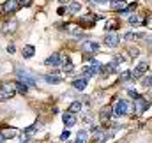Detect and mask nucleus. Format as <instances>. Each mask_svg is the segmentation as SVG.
I'll return each mask as SVG.
<instances>
[{"label":"nucleus","instance_id":"1","mask_svg":"<svg viewBox=\"0 0 152 143\" xmlns=\"http://www.w3.org/2000/svg\"><path fill=\"white\" fill-rule=\"evenodd\" d=\"M14 94H16L14 83H4L0 87V101H9L14 97Z\"/></svg>","mask_w":152,"mask_h":143},{"label":"nucleus","instance_id":"2","mask_svg":"<svg viewBox=\"0 0 152 143\" xmlns=\"http://www.w3.org/2000/svg\"><path fill=\"white\" fill-rule=\"evenodd\" d=\"M18 81H21V83H25V85H28V87H36V85H37L36 78H34L28 71H23V69H18Z\"/></svg>","mask_w":152,"mask_h":143},{"label":"nucleus","instance_id":"3","mask_svg":"<svg viewBox=\"0 0 152 143\" xmlns=\"http://www.w3.org/2000/svg\"><path fill=\"white\" fill-rule=\"evenodd\" d=\"M127 111H129L127 101H126V99H120V101H117V104H115V108H113V117L120 118V117L127 115Z\"/></svg>","mask_w":152,"mask_h":143},{"label":"nucleus","instance_id":"4","mask_svg":"<svg viewBox=\"0 0 152 143\" xmlns=\"http://www.w3.org/2000/svg\"><path fill=\"white\" fill-rule=\"evenodd\" d=\"M149 106H151V101H147L145 97H142V96H140V97H136V99H134V113H136V115H142V113H143Z\"/></svg>","mask_w":152,"mask_h":143},{"label":"nucleus","instance_id":"5","mask_svg":"<svg viewBox=\"0 0 152 143\" xmlns=\"http://www.w3.org/2000/svg\"><path fill=\"white\" fill-rule=\"evenodd\" d=\"M147 69H149V64H147V62H140V64L131 71V80H140V78L147 72Z\"/></svg>","mask_w":152,"mask_h":143},{"label":"nucleus","instance_id":"6","mask_svg":"<svg viewBox=\"0 0 152 143\" xmlns=\"http://www.w3.org/2000/svg\"><path fill=\"white\" fill-rule=\"evenodd\" d=\"M118 42H120V37H118V34H115V32H108L104 36V44L108 48H117Z\"/></svg>","mask_w":152,"mask_h":143},{"label":"nucleus","instance_id":"7","mask_svg":"<svg viewBox=\"0 0 152 143\" xmlns=\"http://www.w3.org/2000/svg\"><path fill=\"white\" fill-rule=\"evenodd\" d=\"M18 9H20V2H18V0H7V2H4V5H2V11L7 12V14H12V12H16Z\"/></svg>","mask_w":152,"mask_h":143},{"label":"nucleus","instance_id":"8","mask_svg":"<svg viewBox=\"0 0 152 143\" xmlns=\"http://www.w3.org/2000/svg\"><path fill=\"white\" fill-rule=\"evenodd\" d=\"M80 50H81L83 53H96V51L99 50V44H97L96 41H85V42L80 46Z\"/></svg>","mask_w":152,"mask_h":143},{"label":"nucleus","instance_id":"9","mask_svg":"<svg viewBox=\"0 0 152 143\" xmlns=\"http://www.w3.org/2000/svg\"><path fill=\"white\" fill-rule=\"evenodd\" d=\"M112 113H113V109H112L110 106H104L103 109H101V113H99V118H101V124H103V125H106V124L110 122V118L113 117Z\"/></svg>","mask_w":152,"mask_h":143},{"label":"nucleus","instance_id":"10","mask_svg":"<svg viewBox=\"0 0 152 143\" xmlns=\"http://www.w3.org/2000/svg\"><path fill=\"white\" fill-rule=\"evenodd\" d=\"M92 138L96 140V142H104L106 138H108V134L101 129V127H96V125H92Z\"/></svg>","mask_w":152,"mask_h":143},{"label":"nucleus","instance_id":"11","mask_svg":"<svg viewBox=\"0 0 152 143\" xmlns=\"http://www.w3.org/2000/svg\"><path fill=\"white\" fill-rule=\"evenodd\" d=\"M127 7V4H126V0H110V9L112 11H124Z\"/></svg>","mask_w":152,"mask_h":143},{"label":"nucleus","instance_id":"12","mask_svg":"<svg viewBox=\"0 0 152 143\" xmlns=\"http://www.w3.org/2000/svg\"><path fill=\"white\" fill-rule=\"evenodd\" d=\"M62 120H64L66 127H73V125L76 124V115L67 111V113H64V115H62Z\"/></svg>","mask_w":152,"mask_h":143},{"label":"nucleus","instance_id":"13","mask_svg":"<svg viewBox=\"0 0 152 143\" xmlns=\"http://www.w3.org/2000/svg\"><path fill=\"white\" fill-rule=\"evenodd\" d=\"M60 58H62L60 53H53L51 57H48V58L44 60V64H46V66H60Z\"/></svg>","mask_w":152,"mask_h":143},{"label":"nucleus","instance_id":"14","mask_svg":"<svg viewBox=\"0 0 152 143\" xmlns=\"http://www.w3.org/2000/svg\"><path fill=\"white\" fill-rule=\"evenodd\" d=\"M21 53H23V58H32L36 55V48L32 44H25L23 50H21Z\"/></svg>","mask_w":152,"mask_h":143},{"label":"nucleus","instance_id":"15","mask_svg":"<svg viewBox=\"0 0 152 143\" xmlns=\"http://www.w3.org/2000/svg\"><path fill=\"white\" fill-rule=\"evenodd\" d=\"M44 81L50 83V85H57V83L62 81V78H60L58 74H46V76H44Z\"/></svg>","mask_w":152,"mask_h":143},{"label":"nucleus","instance_id":"16","mask_svg":"<svg viewBox=\"0 0 152 143\" xmlns=\"http://www.w3.org/2000/svg\"><path fill=\"white\" fill-rule=\"evenodd\" d=\"M14 88H16V92L21 94V96H25V94L28 92V85H25V83H21V81H16V83H14Z\"/></svg>","mask_w":152,"mask_h":143},{"label":"nucleus","instance_id":"17","mask_svg":"<svg viewBox=\"0 0 152 143\" xmlns=\"http://www.w3.org/2000/svg\"><path fill=\"white\" fill-rule=\"evenodd\" d=\"M73 87H75V90H85V87H87V80L85 78H80V80H75L73 81Z\"/></svg>","mask_w":152,"mask_h":143},{"label":"nucleus","instance_id":"18","mask_svg":"<svg viewBox=\"0 0 152 143\" xmlns=\"http://www.w3.org/2000/svg\"><path fill=\"white\" fill-rule=\"evenodd\" d=\"M81 108H83V103H81V101H73L67 111H69V113H78V111H80Z\"/></svg>","mask_w":152,"mask_h":143},{"label":"nucleus","instance_id":"19","mask_svg":"<svg viewBox=\"0 0 152 143\" xmlns=\"http://www.w3.org/2000/svg\"><path fill=\"white\" fill-rule=\"evenodd\" d=\"M0 134L7 140V138H12V136H16V131L12 129V127H5V129H2L0 131Z\"/></svg>","mask_w":152,"mask_h":143},{"label":"nucleus","instance_id":"20","mask_svg":"<svg viewBox=\"0 0 152 143\" xmlns=\"http://www.w3.org/2000/svg\"><path fill=\"white\" fill-rule=\"evenodd\" d=\"M129 23H131V25H143L145 20L140 18V16H136V14H131V16H129Z\"/></svg>","mask_w":152,"mask_h":143},{"label":"nucleus","instance_id":"21","mask_svg":"<svg viewBox=\"0 0 152 143\" xmlns=\"http://www.w3.org/2000/svg\"><path fill=\"white\" fill-rule=\"evenodd\" d=\"M39 127H41V124H32L30 127H27V129L23 131V136H30V134H34Z\"/></svg>","mask_w":152,"mask_h":143},{"label":"nucleus","instance_id":"22","mask_svg":"<svg viewBox=\"0 0 152 143\" xmlns=\"http://www.w3.org/2000/svg\"><path fill=\"white\" fill-rule=\"evenodd\" d=\"M140 37H143L142 32H127V34L124 36V39H126V41H133V39H140Z\"/></svg>","mask_w":152,"mask_h":143},{"label":"nucleus","instance_id":"23","mask_svg":"<svg viewBox=\"0 0 152 143\" xmlns=\"http://www.w3.org/2000/svg\"><path fill=\"white\" fill-rule=\"evenodd\" d=\"M14 28H16V23L11 21V23H5V25L2 27V32H4V34H9V32H14Z\"/></svg>","mask_w":152,"mask_h":143},{"label":"nucleus","instance_id":"24","mask_svg":"<svg viewBox=\"0 0 152 143\" xmlns=\"http://www.w3.org/2000/svg\"><path fill=\"white\" fill-rule=\"evenodd\" d=\"M80 9H81V5H80V2H73V4L69 5V12H73V14H75V12H78Z\"/></svg>","mask_w":152,"mask_h":143},{"label":"nucleus","instance_id":"25","mask_svg":"<svg viewBox=\"0 0 152 143\" xmlns=\"http://www.w3.org/2000/svg\"><path fill=\"white\" fill-rule=\"evenodd\" d=\"M115 28H117V21H113V20H110V21H106V30H110V32H113Z\"/></svg>","mask_w":152,"mask_h":143},{"label":"nucleus","instance_id":"26","mask_svg":"<svg viewBox=\"0 0 152 143\" xmlns=\"http://www.w3.org/2000/svg\"><path fill=\"white\" fill-rule=\"evenodd\" d=\"M120 80H122V81L131 80V71H122V72H120Z\"/></svg>","mask_w":152,"mask_h":143},{"label":"nucleus","instance_id":"27","mask_svg":"<svg viewBox=\"0 0 152 143\" xmlns=\"http://www.w3.org/2000/svg\"><path fill=\"white\" fill-rule=\"evenodd\" d=\"M134 9H136V4H131V5H127V7L122 11V14H129V12H131V11H134Z\"/></svg>","mask_w":152,"mask_h":143},{"label":"nucleus","instance_id":"28","mask_svg":"<svg viewBox=\"0 0 152 143\" xmlns=\"http://www.w3.org/2000/svg\"><path fill=\"white\" fill-rule=\"evenodd\" d=\"M73 69H75V67H73V64H71V62H69V64H64V72H67V74H69V72H73Z\"/></svg>","mask_w":152,"mask_h":143},{"label":"nucleus","instance_id":"29","mask_svg":"<svg viewBox=\"0 0 152 143\" xmlns=\"http://www.w3.org/2000/svg\"><path fill=\"white\" fill-rule=\"evenodd\" d=\"M87 138V131L85 129H80L78 131V140H85Z\"/></svg>","mask_w":152,"mask_h":143},{"label":"nucleus","instance_id":"30","mask_svg":"<svg viewBox=\"0 0 152 143\" xmlns=\"http://www.w3.org/2000/svg\"><path fill=\"white\" fill-rule=\"evenodd\" d=\"M127 92H129V96H131V97H133V99H136V97H140V94H138V92H136V90H133V88H129V90H127Z\"/></svg>","mask_w":152,"mask_h":143},{"label":"nucleus","instance_id":"31","mask_svg":"<svg viewBox=\"0 0 152 143\" xmlns=\"http://www.w3.org/2000/svg\"><path fill=\"white\" fill-rule=\"evenodd\" d=\"M32 2H34V0H20V5H25V7H28V5H32Z\"/></svg>","mask_w":152,"mask_h":143},{"label":"nucleus","instance_id":"32","mask_svg":"<svg viewBox=\"0 0 152 143\" xmlns=\"http://www.w3.org/2000/svg\"><path fill=\"white\" fill-rule=\"evenodd\" d=\"M129 53H131L133 57H138V53H140V51H138V48H131V50H129Z\"/></svg>","mask_w":152,"mask_h":143},{"label":"nucleus","instance_id":"33","mask_svg":"<svg viewBox=\"0 0 152 143\" xmlns=\"http://www.w3.org/2000/svg\"><path fill=\"white\" fill-rule=\"evenodd\" d=\"M67 138H69V131H64V133L60 134V140H64V142H66Z\"/></svg>","mask_w":152,"mask_h":143},{"label":"nucleus","instance_id":"34","mask_svg":"<svg viewBox=\"0 0 152 143\" xmlns=\"http://www.w3.org/2000/svg\"><path fill=\"white\" fill-rule=\"evenodd\" d=\"M143 87H151V76L149 78H143Z\"/></svg>","mask_w":152,"mask_h":143},{"label":"nucleus","instance_id":"35","mask_svg":"<svg viewBox=\"0 0 152 143\" xmlns=\"http://www.w3.org/2000/svg\"><path fill=\"white\" fill-rule=\"evenodd\" d=\"M7 51H9V53H14L16 50H14V46H9V48H7Z\"/></svg>","mask_w":152,"mask_h":143},{"label":"nucleus","instance_id":"36","mask_svg":"<svg viewBox=\"0 0 152 143\" xmlns=\"http://www.w3.org/2000/svg\"><path fill=\"white\" fill-rule=\"evenodd\" d=\"M97 2H99V4H108L110 0H97Z\"/></svg>","mask_w":152,"mask_h":143},{"label":"nucleus","instance_id":"37","mask_svg":"<svg viewBox=\"0 0 152 143\" xmlns=\"http://www.w3.org/2000/svg\"><path fill=\"white\" fill-rule=\"evenodd\" d=\"M4 142H5V138H4V136L0 134V143H4Z\"/></svg>","mask_w":152,"mask_h":143},{"label":"nucleus","instance_id":"38","mask_svg":"<svg viewBox=\"0 0 152 143\" xmlns=\"http://www.w3.org/2000/svg\"><path fill=\"white\" fill-rule=\"evenodd\" d=\"M88 2H90V4H94V2H97V0H88Z\"/></svg>","mask_w":152,"mask_h":143},{"label":"nucleus","instance_id":"39","mask_svg":"<svg viewBox=\"0 0 152 143\" xmlns=\"http://www.w3.org/2000/svg\"><path fill=\"white\" fill-rule=\"evenodd\" d=\"M149 42H152V36H151V37H149Z\"/></svg>","mask_w":152,"mask_h":143},{"label":"nucleus","instance_id":"40","mask_svg":"<svg viewBox=\"0 0 152 143\" xmlns=\"http://www.w3.org/2000/svg\"><path fill=\"white\" fill-rule=\"evenodd\" d=\"M151 87H152V76H151Z\"/></svg>","mask_w":152,"mask_h":143},{"label":"nucleus","instance_id":"41","mask_svg":"<svg viewBox=\"0 0 152 143\" xmlns=\"http://www.w3.org/2000/svg\"><path fill=\"white\" fill-rule=\"evenodd\" d=\"M28 143H34V142H28Z\"/></svg>","mask_w":152,"mask_h":143},{"label":"nucleus","instance_id":"42","mask_svg":"<svg viewBox=\"0 0 152 143\" xmlns=\"http://www.w3.org/2000/svg\"><path fill=\"white\" fill-rule=\"evenodd\" d=\"M21 143H23V142H21Z\"/></svg>","mask_w":152,"mask_h":143}]
</instances>
